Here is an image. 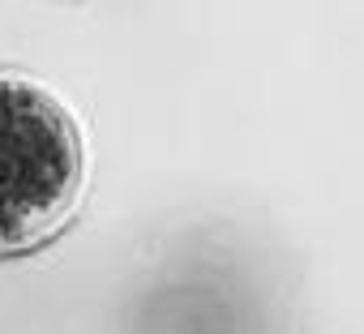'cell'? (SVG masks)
<instances>
[{
	"instance_id": "1",
	"label": "cell",
	"mask_w": 364,
	"mask_h": 334,
	"mask_svg": "<svg viewBox=\"0 0 364 334\" xmlns=\"http://www.w3.org/2000/svg\"><path fill=\"white\" fill-rule=\"evenodd\" d=\"M90 185V154L60 95L14 65H0V262L52 244Z\"/></svg>"
}]
</instances>
